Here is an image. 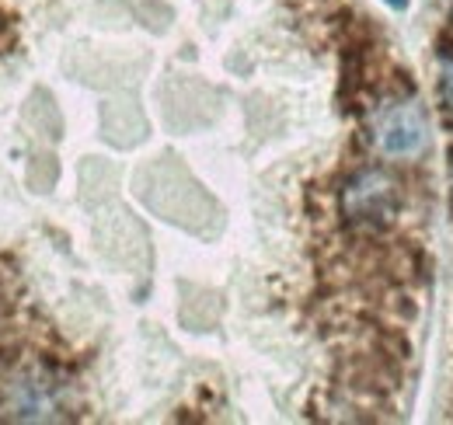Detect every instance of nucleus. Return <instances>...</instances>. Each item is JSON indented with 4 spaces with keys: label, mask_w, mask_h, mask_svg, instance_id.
Segmentation results:
<instances>
[{
    "label": "nucleus",
    "mask_w": 453,
    "mask_h": 425,
    "mask_svg": "<svg viewBox=\"0 0 453 425\" xmlns=\"http://www.w3.org/2000/svg\"><path fill=\"white\" fill-rule=\"evenodd\" d=\"M342 212L356 223V227H391L401 212V192H397V182L391 174L370 167V171H359L345 192H342Z\"/></svg>",
    "instance_id": "2"
},
{
    "label": "nucleus",
    "mask_w": 453,
    "mask_h": 425,
    "mask_svg": "<svg viewBox=\"0 0 453 425\" xmlns=\"http://www.w3.org/2000/svg\"><path fill=\"white\" fill-rule=\"evenodd\" d=\"M370 133H373V143L380 154L388 158H418L429 143V122H426V112L408 102V98H395V102H384V105L373 112V122H370Z\"/></svg>",
    "instance_id": "1"
},
{
    "label": "nucleus",
    "mask_w": 453,
    "mask_h": 425,
    "mask_svg": "<svg viewBox=\"0 0 453 425\" xmlns=\"http://www.w3.org/2000/svg\"><path fill=\"white\" fill-rule=\"evenodd\" d=\"M440 98H443L447 112L453 115V56H447L443 66H440Z\"/></svg>",
    "instance_id": "3"
},
{
    "label": "nucleus",
    "mask_w": 453,
    "mask_h": 425,
    "mask_svg": "<svg viewBox=\"0 0 453 425\" xmlns=\"http://www.w3.org/2000/svg\"><path fill=\"white\" fill-rule=\"evenodd\" d=\"M384 4H388V7H395V11H404L411 0H384Z\"/></svg>",
    "instance_id": "4"
}]
</instances>
